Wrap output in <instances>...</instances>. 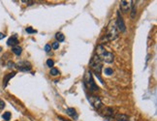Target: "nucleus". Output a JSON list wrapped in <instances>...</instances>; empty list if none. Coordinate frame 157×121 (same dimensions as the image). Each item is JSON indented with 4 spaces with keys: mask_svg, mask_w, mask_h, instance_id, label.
I'll return each instance as SVG.
<instances>
[{
    "mask_svg": "<svg viewBox=\"0 0 157 121\" xmlns=\"http://www.w3.org/2000/svg\"><path fill=\"white\" fill-rule=\"evenodd\" d=\"M132 12H131V17L132 18H135V16H136V7H135V1H132Z\"/></svg>",
    "mask_w": 157,
    "mask_h": 121,
    "instance_id": "nucleus-16",
    "label": "nucleus"
},
{
    "mask_svg": "<svg viewBox=\"0 0 157 121\" xmlns=\"http://www.w3.org/2000/svg\"><path fill=\"white\" fill-rule=\"evenodd\" d=\"M84 83L85 85V87H87L91 92H96L99 90V87L96 85L94 80H93V77H92V74L90 71L86 72L85 76H84Z\"/></svg>",
    "mask_w": 157,
    "mask_h": 121,
    "instance_id": "nucleus-3",
    "label": "nucleus"
},
{
    "mask_svg": "<svg viewBox=\"0 0 157 121\" xmlns=\"http://www.w3.org/2000/svg\"><path fill=\"white\" fill-rule=\"evenodd\" d=\"M1 51H2V48H1V47H0V52H1Z\"/></svg>",
    "mask_w": 157,
    "mask_h": 121,
    "instance_id": "nucleus-27",
    "label": "nucleus"
},
{
    "mask_svg": "<svg viewBox=\"0 0 157 121\" xmlns=\"http://www.w3.org/2000/svg\"><path fill=\"white\" fill-rule=\"evenodd\" d=\"M96 55L101 60H103L104 62L106 63H112L113 61V59H114V55H113V52L106 51V48H104V46L102 44L97 46V48H96Z\"/></svg>",
    "mask_w": 157,
    "mask_h": 121,
    "instance_id": "nucleus-1",
    "label": "nucleus"
},
{
    "mask_svg": "<svg viewBox=\"0 0 157 121\" xmlns=\"http://www.w3.org/2000/svg\"><path fill=\"white\" fill-rule=\"evenodd\" d=\"M47 65L50 68H52L53 65H54V62H53V60H51V59H47Z\"/></svg>",
    "mask_w": 157,
    "mask_h": 121,
    "instance_id": "nucleus-21",
    "label": "nucleus"
},
{
    "mask_svg": "<svg viewBox=\"0 0 157 121\" xmlns=\"http://www.w3.org/2000/svg\"><path fill=\"white\" fill-rule=\"evenodd\" d=\"M117 37H118V30L117 28V25H115V22H111L108 25V28H107V34L104 36L103 40H106L105 42H109V41H113L115 40Z\"/></svg>",
    "mask_w": 157,
    "mask_h": 121,
    "instance_id": "nucleus-2",
    "label": "nucleus"
},
{
    "mask_svg": "<svg viewBox=\"0 0 157 121\" xmlns=\"http://www.w3.org/2000/svg\"><path fill=\"white\" fill-rule=\"evenodd\" d=\"M114 119L117 121H130L129 116L123 113H117V115L114 116Z\"/></svg>",
    "mask_w": 157,
    "mask_h": 121,
    "instance_id": "nucleus-10",
    "label": "nucleus"
},
{
    "mask_svg": "<svg viewBox=\"0 0 157 121\" xmlns=\"http://www.w3.org/2000/svg\"><path fill=\"white\" fill-rule=\"evenodd\" d=\"M115 25H117V30H119L121 32H125V31H126L124 20H123L122 17L120 16V13H119V12H117V22H115Z\"/></svg>",
    "mask_w": 157,
    "mask_h": 121,
    "instance_id": "nucleus-5",
    "label": "nucleus"
},
{
    "mask_svg": "<svg viewBox=\"0 0 157 121\" xmlns=\"http://www.w3.org/2000/svg\"><path fill=\"white\" fill-rule=\"evenodd\" d=\"M89 65L92 68V70L95 72V74L100 75L101 73V70H102V64H101V59L99 58L97 55H94L91 58Z\"/></svg>",
    "mask_w": 157,
    "mask_h": 121,
    "instance_id": "nucleus-4",
    "label": "nucleus"
},
{
    "mask_svg": "<svg viewBox=\"0 0 157 121\" xmlns=\"http://www.w3.org/2000/svg\"><path fill=\"white\" fill-rule=\"evenodd\" d=\"M26 32L28 34H34V33H37V30H35V29H33L32 27H27L26 28Z\"/></svg>",
    "mask_w": 157,
    "mask_h": 121,
    "instance_id": "nucleus-20",
    "label": "nucleus"
},
{
    "mask_svg": "<svg viewBox=\"0 0 157 121\" xmlns=\"http://www.w3.org/2000/svg\"><path fill=\"white\" fill-rule=\"evenodd\" d=\"M55 38H56V40L58 42H64V40H65V36L62 33H60V32L55 34Z\"/></svg>",
    "mask_w": 157,
    "mask_h": 121,
    "instance_id": "nucleus-14",
    "label": "nucleus"
},
{
    "mask_svg": "<svg viewBox=\"0 0 157 121\" xmlns=\"http://www.w3.org/2000/svg\"><path fill=\"white\" fill-rule=\"evenodd\" d=\"M102 113L104 114V115L108 116V117H112V116H113V113H114V112H113V110L112 108H106Z\"/></svg>",
    "mask_w": 157,
    "mask_h": 121,
    "instance_id": "nucleus-13",
    "label": "nucleus"
},
{
    "mask_svg": "<svg viewBox=\"0 0 157 121\" xmlns=\"http://www.w3.org/2000/svg\"><path fill=\"white\" fill-rule=\"evenodd\" d=\"M15 76H16V72H13V73L8 74L7 76H5V77H4V87H6V86H7L9 81L11 80L12 77H15Z\"/></svg>",
    "mask_w": 157,
    "mask_h": 121,
    "instance_id": "nucleus-12",
    "label": "nucleus"
},
{
    "mask_svg": "<svg viewBox=\"0 0 157 121\" xmlns=\"http://www.w3.org/2000/svg\"><path fill=\"white\" fill-rule=\"evenodd\" d=\"M45 51H46L47 52H49L50 51H51V46H50L49 44H47L46 46H45Z\"/></svg>",
    "mask_w": 157,
    "mask_h": 121,
    "instance_id": "nucleus-24",
    "label": "nucleus"
},
{
    "mask_svg": "<svg viewBox=\"0 0 157 121\" xmlns=\"http://www.w3.org/2000/svg\"><path fill=\"white\" fill-rule=\"evenodd\" d=\"M12 51H13V52H14L16 55H21L22 52V48H19V47H14V48H12Z\"/></svg>",
    "mask_w": 157,
    "mask_h": 121,
    "instance_id": "nucleus-15",
    "label": "nucleus"
},
{
    "mask_svg": "<svg viewBox=\"0 0 157 121\" xmlns=\"http://www.w3.org/2000/svg\"><path fill=\"white\" fill-rule=\"evenodd\" d=\"M131 7H132V1L122 0L120 2V8L123 13H128L131 10Z\"/></svg>",
    "mask_w": 157,
    "mask_h": 121,
    "instance_id": "nucleus-7",
    "label": "nucleus"
},
{
    "mask_svg": "<svg viewBox=\"0 0 157 121\" xmlns=\"http://www.w3.org/2000/svg\"><path fill=\"white\" fill-rule=\"evenodd\" d=\"M18 39H17V37H11V38H9V40H8L7 42V45L8 46H11V47H15L16 45H18Z\"/></svg>",
    "mask_w": 157,
    "mask_h": 121,
    "instance_id": "nucleus-11",
    "label": "nucleus"
},
{
    "mask_svg": "<svg viewBox=\"0 0 157 121\" xmlns=\"http://www.w3.org/2000/svg\"><path fill=\"white\" fill-rule=\"evenodd\" d=\"M2 118H3L4 120L9 121V120H10V118H11V113H10L9 111H6V112H4L3 115H2Z\"/></svg>",
    "mask_w": 157,
    "mask_h": 121,
    "instance_id": "nucleus-17",
    "label": "nucleus"
},
{
    "mask_svg": "<svg viewBox=\"0 0 157 121\" xmlns=\"http://www.w3.org/2000/svg\"><path fill=\"white\" fill-rule=\"evenodd\" d=\"M8 64H9V65H8L9 67H14V66H15V65H14V63H12V62H9Z\"/></svg>",
    "mask_w": 157,
    "mask_h": 121,
    "instance_id": "nucleus-25",
    "label": "nucleus"
},
{
    "mask_svg": "<svg viewBox=\"0 0 157 121\" xmlns=\"http://www.w3.org/2000/svg\"><path fill=\"white\" fill-rule=\"evenodd\" d=\"M4 37H5V35H4V34H2V33H0V39H3Z\"/></svg>",
    "mask_w": 157,
    "mask_h": 121,
    "instance_id": "nucleus-26",
    "label": "nucleus"
},
{
    "mask_svg": "<svg viewBox=\"0 0 157 121\" xmlns=\"http://www.w3.org/2000/svg\"><path fill=\"white\" fill-rule=\"evenodd\" d=\"M59 71L58 69H56V68H51V76H58L59 75Z\"/></svg>",
    "mask_w": 157,
    "mask_h": 121,
    "instance_id": "nucleus-18",
    "label": "nucleus"
},
{
    "mask_svg": "<svg viewBox=\"0 0 157 121\" xmlns=\"http://www.w3.org/2000/svg\"><path fill=\"white\" fill-rule=\"evenodd\" d=\"M17 67H18V70H21L22 72H28L31 69V65L27 61H21V62H18L17 64Z\"/></svg>",
    "mask_w": 157,
    "mask_h": 121,
    "instance_id": "nucleus-6",
    "label": "nucleus"
},
{
    "mask_svg": "<svg viewBox=\"0 0 157 121\" xmlns=\"http://www.w3.org/2000/svg\"><path fill=\"white\" fill-rule=\"evenodd\" d=\"M89 102H90V104L94 106L95 109H97V110H100L101 106H103L101 100H100V98H98V97H91V98L89 99Z\"/></svg>",
    "mask_w": 157,
    "mask_h": 121,
    "instance_id": "nucleus-8",
    "label": "nucleus"
},
{
    "mask_svg": "<svg viewBox=\"0 0 157 121\" xmlns=\"http://www.w3.org/2000/svg\"><path fill=\"white\" fill-rule=\"evenodd\" d=\"M4 108H5V103H4V101L0 100V110H3Z\"/></svg>",
    "mask_w": 157,
    "mask_h": 121,
    "instance_id": "nucleus-23",
    "label": "nucleus"
},
{
    "mask_svg": "<svg viewBox=\"0 0 157 121\" xmlns=\"http://www.w3.org/2000/svg\"><path fill=\"white\" fill-rule=\"evenodd\" d=\"M66 113L69 115L70 117H72L74 120H77L78 119V114H77V111L75 109L73 108H68L67 110H66Z\"/></svg>",
    "mask_w": 157,
    "mask_h": 121,
    "instance_id": "nucleus-9",
    "label": "nucleus"
},
{
    "mask_svg": "<svg viewBox=\"0 0 157 121\" xmlns=\"http://www.w3.org/2000/svg\"><path fill=\"white\" fill-rule=\"evenodd\" d=\"M104 73L106 74V75H108V76H111V75H113V71L112 68H106V69L104 70Z\"/></svg>",
    "mask_w": 157,
    "mask_h": 121,
    "instance_id": "nucleus-19",
    "label": "nucleus"
},
{
    "mask_svg": "<svg viewBox=\"0 0 157 121\" xmlns=\"http://www.w3.org/2000/svg\"><path fill=\"white\" fill-rule=\"evenodd\" d=\"M52 48H54V49H57L59 48V43L58 42H54L53 44H52Z\"/></svg>",
    "mask_w": 157,
    "mask_h": 121,
    "instance_id": "nucleus-22",
    "label": "nucleus"
}]
</instances>
